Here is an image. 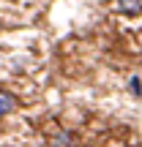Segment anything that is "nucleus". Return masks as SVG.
Here are the masks:
<instances>
[{
    "mask_svg": "<svg viewBox=\"0 0 142 147\" xmlns=\"http://www.w3.org/2000/svg\"><path fill=\"white\" fill-rule=\"evenodd\" d=\"M14 109H16V98L8 93V90H0V117L11 115Z\"/></svg>",
    "mask_w": 142,
    "mask_h": 147,
    "instance_id": "nucleus-2",
    "label": "nucleus"
},
{
    "mask_svg": "<svg viewBox=\"0 0 142 147\" xmlns=\"http://www.w3.org/2000/svg\"><path fill=\"white\" fill-rule=\"evenodd\" d=\"M52 147H79V142L71 131H58L52 136Z\"/></svg>",
    "mask_w": 142,
    "mask_h": 147,
    "instance_id": "nucleus-1",
    "label": "nucleus"
},
{
    "mask_svg": "<svg viewBox=\"0 0 142 147\" xmlns=\"http://www.w3.org/2000/svg\"><path fill=\"white\" fill-rule=\"evenodd\" d=\"M123 14H139L142 11V0H118Z\"/></svg>",
    "mask_w": 142,
    "mask_h": 147,
    "instance_id": "nucleus-3",
    "label": "nucleus"
}]
</instances>
